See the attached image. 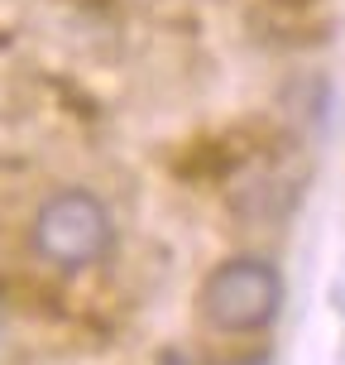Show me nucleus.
I'll return each instance as SVG.
<instances>
[{"label":"nucleus","mask_w":345,"mask_h":365,"mask_svg":"<svg viewBox=\"0 0 345 365\" xmlns=\"http://www.w3.org/2000/svg\"><path fill=\"white\" fill-rule=\"evenodd\" d=\"M278 303H283V279L259 255H230L225 264H216L201 279V293H197L201 322L225 331V336L269 327L278 317Z\"/></svg>","instance_id":"1"},{"label":"nucleus","mask_w":345,"mask_h":365,"mask_svg":"<svg viewBox=\"0 0 345 365\" xmlns=\"http://www.w3.org/2000/svg\"><path fill=\"white\" fill-rule=\"evenodd\" d=\"M34 250L53 269H87L110 250V212L87 187H63L34 212Z\"/></svg>","instance_id":"2"},{"label":"nucleus","mask_w":345,"mask_h":365,"mask_svg":"<svg viewBox=\"0 0 345 365\" xmlns=\"http://www.w3.org/2000/svg\"><path fill=\"white\" fill-rule=\"evenodd\" d=\"M230 365H273V361H264V356H245V361H230Z\"/></svg>","instance_id":"3"},{"label":"nucleus","mask_w":345,"mask_h":365,"mask_svg":"<svg viewBox=\"0 0 345 365\" xmlns=\"http://www.w3.org/2000/svg\"><path fill=\"white\" fill-rule=\"evenodd\" d=\"M273 5H288V10H302V5H312V0H273Z\"/></svg>","instance_id":"4"}]
</instances>
